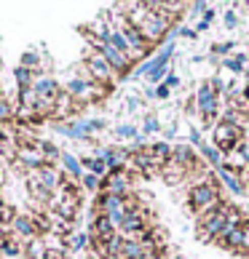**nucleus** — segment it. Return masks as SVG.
<instances>
[{"label": "nucleus", "mask_w": 249, "mask_h": 259, "mask_svg": "<svg viewBox=\"0 0 249 259\" xmlns=\"http://www.w3.org/2000/svg\"><path fill=\"white\" fill-rule=\"evenodd\" d=\"M220 203H225V200L220 195L217 177H212V174H206V179L196 182V185L188 190V206L196 217L206 214V211H215Z\"/></svg>", "instance_id": "f257e3e1"}, {"label": "nucleus", "mask_w": 249, "mask_h": 259, "mask_svg": "<svg viewBox=\"0 0 249 259\" xmlns=\"http://www.w3.org/2000/svg\"><path fill=\"white\" fill-rule=\"evenodd\" d=\"M228 211H231V203H220L215 211H206V214H201L196 217L198 219V230H196V235H198V241H206V243H215V238L223 233V227L228 222Z\"/></svg>", "instance_id": "f03ea898"}, {"label": "nucleus", "mask_w": 249, "mask_h": 259, "mask_svg": "<svg viewBox=\"0 0 249 259\" xmlns=\"http://www.w3.org/2000/svg\"><path fill=\"white\" fill-rule=\"evenodd\" d=\"M108 126V120L102 118H89V120H67V123H54V128L64 134L70 139H78V142H91L94 145V134L102 131Z\"/></svg>", "instance_id": "7ed1b4c3"}, {"label": "nucleus", "mask_w": 249, "mask_h": 259, "mask_svg": "<svg viewBox=\"0 0 249 259\" xmlns=\"http://www.w3.org/2000/svg\"><path fill=\"white\" fill-rule=\"evenodd\" d=\"M62 171L54 166V163H46L41 168H32L27 171V187H38V190H46V193L56 195L62 190Z\"/></svg>", "instance_id": "20e7f679"}, {"label": "nucleus", "mask_w": 249, "mask_h": 259, "mask_svg": "<svg viewBox=\"0 0 249 259\" xmlns=\"http://www.w3.org/2000/svg\"><path fill=\"white\" fill-rule=\"evenodd\" d=\"M83 72L89 75L94 83H102V85H110V80L116 78V70H113L108 64V59H104L102 54H97L94 49H89L83 56Z\"/></svg>", "instance_id": "39448f33"}, {"label": "nucleus", "mask_w": 249, "mask_h": 259, "mask_svg": "<svg viewBox=\"0 0 249 259\" xmlns=\"http://www.w3.org/2000/svg\"><path fill=\"white\" fill-rule=\"evenodd\" d=\"M196 107L204 118V126H212L217 120V112H220V94L212 89V83H201L198 91H196Z\"/></svg>", "instance_id": "423d86ee"}, {"label": "nucleus", "mask_w": 249, "mask_h": 259, "mask_svg": "<svg viewBox=\"0 0 249 259\" xmlns=\"http://www.w3.org/2000/svg\"><path fill=\"white\" fill-rule=\"evenodd\" d=\"M91 43V49L97 51V54H102L104 59H108V64L116 70V75L121 80H126V75L131 72V64H134V59L129 54H121L118 49H113L110 43H102V40H89Z\"/></svg>", "instance_id": "0eeeda50"}, {"label": "nucleus", "mask_w": 249, "mask_h": 259, "mask_svg": "<svg viewBox=\"0 0 249 259\" xmlns=\"http://www.w3.org/2000/svg\"><path fill=\"white\" fill-rule=\"evenodd\" d=\"M244 139V128H238V126H231V123H225V120H220L215 123V147L223 152V155H231V152H236L238 147V142Z\"/></svg>", "instance_id": "6e6552de"}, {"label": "nucleus", "mask_w": 249, "mask_h": 259, "mask_svg": "<svg viewBox=\"0 0 249 259\" xmlns=\"http://www.w3.org/2000/svg\"><path fill=\"white\" fill-rule=\"evenodd\" d=\"M11 235L16 238V241H32V238H38L41 235V230H38V225H35V217L32 214H16L14 217V222H11Z\"/></svg>", "instance_id": "1a4fd4ad"}, {"label": "nucleus", "mask_w": 249, "mask_h": 259, "mask_svg": "<svg viewBox=\"0 0 249 259\" xmlns=\"http://www.w3.org/2000/svg\"><path fill=\"white\" fill-rule=\"evenodd\" d=\"M97 155L104 158V163H108L110 174H118V171H126V163H129V150L123 147H99Z\"/></svg>", "instance_id": "9d476101"}, {"label": "nucleus", "mask_w": 249, "mask_h": 259, "mask_svg": "<svg viewBox=\"0 0 249 259\" xmlns=\"http://www.w3.org/2000/svg\"><path fill=\"white\" fill-rule=\"evenodd\" d=\"M129 185H131V174L129 171H118V174H110L108 179H102V193L126 198L129 195Z\"/></svg>", "instance_id": "9b49d317"}, {"label": "nucleus", "mask_w": 249, "mask_h": 259, "mask_svg": "<svg viewBox=\"0 0 249 259\" xmlns=\"http://www.w3.org/2000/svg\"><path fill=\"white\" fill-rule=\"evenodd\" d=\"M217 177H220V182L231 190L233 195H238V198H244V195H249V187H246V182L241 179V174H236V171H231L228 166H223V168H217Z\"/></svg>", "instance_id": "f8f14e48"}, {"label": "nucleus", "mask_w": 249, "mask_h": 259, "mask_svg": "<svg viewBox=\"0 0 249 259\" xmlns=\"http://www.w3.org/2000/svg\"><path fill=\"white\" fill-rule=\"evenodd\" d=\"M32 89L41 99H56L62 94V83L56 78H49V75H41V78H35Z\"/></svg>", "instance_id": "ddd939ff"}, {"label": "nucleus", "mask_w": 249, "mask_h": 259, "mask_svg": "<svg viewBox=\"0 0 249 259\" xmlns=\"http://www.w3.org/2000/svg\"><path fill=\"white\" fill-rule=\"evenodd\" d=\"M16 163H19V166H24L27 171H32V168L46 166V158L41 155V150H38L35 145H30V147H19V152H16Z\"/></svg>", "instance_id": "4468645a"}, {"label": "nucleus", "mask_w": 249, "mask_h": 259, "mask_svg": "<svg viewBox=\"0 0 249 259\" xmlns=\"http://www.w3.org/2000/svg\"><path fill=\"white\" fill-rule=\"evenodd\" d=\"M75 115V99L62 89V94L56 97V104H54V118L56 120H67V118H73Z\"/></svg>", "instance_id": "2eb2a0df"}, {"label": "nucleus", "mask_w": 249, "mask_h": 259, "mask_svg": "<svg viewBox=\"0 0 249 259\" xmlns=\"http://www.w3.org/2000/svg\"><path fill=\"white\" fill-rule=\"evenodd\" d=\"M198 150H201V160H204L209 168H215V171H217V168H223V166H225V155H223V152H220L215 145H206V142H201V147H198Z\"/></svg>", "instance_id": "dca6fc26"}, {"label": "nucleus", "mask_w": 249, "mask_h": 259, "mask_svg": "<svg viewBox=\"0 0 249 259\" xmlns=\"http://www.w3.org/2000/svg\"><path fill=\"white\" fill-rule=\"evenodd\" d=\"M161 177H164V182H169V185H180V182L188 179V171L180 166V163L174 160H166L164 168H161Z\"/></svg>", "instance_id": "f3484780"}, {"label": "nucleus", "mask_w": 249, "mask_h": 259, "mask_svg": "<svg viewBox=\"0 0 249 259\" xmlns=\"http://www.w3.org/2000/svg\"><path fill=\"white\" fill-rule=\"evenodd\" d=\"M81 163H83V168H89V174H94V177H99V179H108V177H110L108 163H104V158H99V155L81 158Z\"/></svg>", "instance_id": "a211bd4d"}, {"label": "nucleus", "mask_w": 249, "mask_h": 259, "mask_svg": "<svg viewBox=\"0 0 249 259\" xmlns=\"http://www.w3.org/2000/svg\"><path fill=\"white\" fill-rule=\"evenodd\" d=\"M24 256L27 259H46V256H49V246H46V241L41 235L24 243Z\"/></svg>", "instance_id": "6ab92c4d"}, {"label": "nucleus", "mask_w": 249, "mask_h": 259, "mask_svg": "<svg viewBox=\"0 0 249 259\" xmlns=\"http://www.w3.org/2000/svg\"><path fill=\"white\" fill-rule=\"evenodd\" d=\"M0 254L8 256V259H16V256H22V254H24V246L19 243L11 233H8L6 238H0Z\"/></svg>", "instance_id": "aec40b11"}, {"label": "nucleus", "mask_w": 249, "mask_h": 259, "mask_svg": "<svg viewBox=\"0 0 249 259\" xmlns=\"http://www.w3.org/2000/svg\"><path fill=\"white\" fill-rule=\"evenodd\" d=\"M59 163L64 166V171H67L73 179H83V163H81V158H75L73 152H62Z\"/></svg>", "instance_id": "412c9836"}, {"label": "nucleus", "mask_w": 249, "mask_h": 259, "mask_svg": "<svg viewBox=\"0 0 249 259\" xmlns=\"http://www.w3.org/2000/svg\"><path fill=\"white\" fill-rule=\"evenodd\" d=\"M64 241L70 246V251H89L91 248V235L89 233H70Z\"/></svg>", "instance_id": "4be33fe9"}, {"label": "nucleus", "mask_w": 249, "mask_h": 259, "mask_svg": "<svg viewBox=\"0 0 249 259\" xmlns=\"http://www.w3.org/2000/svg\"><path fill=\"white\" fill-rule=\"evenodd\" d=\"M35 147L41 150V155L46 158V163H54V160H59V158H62V150L56 147V145H51V142H46V139H38V142H35Z\"/></svg>", "instance_id": "5701e85b"}, {"label": "nucleus", "mask_w": 249, "mask_h": 259, "mask_svg": "<svg viewBox=\"0 0 249 259\" xmlns=\"http://www.w3.org/2000/svg\"><path fill=\"white\" fill-rule=\"evenodd\" d=\"M171 150H174V147H171L169 142H153V145L148 147V152H150V155L156 158L158 163H166V160L171 158Z\"/></svg>", "instance_id": "b1692460"}, {"label": "nucleus", "mask_w": 249, "mask_h": 259, "mask_svg": "<svg viewBox=\"0 0 249 259\" xmlns=\"http://www.w3.org/2000/svg\"><path fill=\"white\" fill-rule=\"evenodd\" d=\"M11 118L16 120V104L8 99L6 94H0V126H3V123H8Z\"/></svg>", "instance_id": "393cba45"}, {"label": "nucleus", "mask_w": 249, "mask_h": 259, "mask_svg": "<svg viewBox=\"0 0 249 259\" xmlns=\"http://www.w3.org/2000/svg\"><path fill=\"white\" fill-rule=\"evenodd\" d=\"M14 78H16V85H19V89H30V85L35 83V78H38V75H35L32 70H27V67H22V64H19L16 70H14Z\"/></svg>", "instance_id": "a878e982"}, {"label": "nucleus", "mask_w": 249, "mask_h": 259, "mask_svg": "<svg viewBox=\"0 0 249 259\" xmlns=\"http://www.w3.org/2000/svg\"><path fill=\"white\" fill-rule=\"evenodd\" d=\"M108 43L113 46V49H118L121 54H129V43H126V35H123V30H110Z\"/></svg>", "instance_id": "bb28decb"}, {"label": "nucleus", "mask_w": 249, "mask_h": 259, "mask_svg": "<svg viewBox=\"0 0 249 259\" xmlns=\"http://www.w3.org/2000/svg\"><path fill=\"white\" fill-rule=\"evenodd\" d=\"M246 59H249L246 54H236L233 59H225V62H223V67H225L228 72H241V70H244V62H246Z\"/></svg>", "instance_id": "cd10ccee"}, {"label": "nucleus", "mask_w": 249, "mask_h": 259, "mask_svg": "<svg viewBox=\"0 0 249 259\" xmlns=\"http://www.w3.org/2000/svg\"><path fill=\"white\" fill-rule=\"evenodd\" d=\"M81 185H83V190H89V193H99V190H102V179L86 171L83 179H81Z\"/></svg>", "instance_id": "c85d7f7f"}, {"label": "nucleus", "mask_w": 249, "mask_h": 259, "mask_svg": "<svg viewBox=\"0 0 249 259\" xmlns=\"http://www.w3.org/2000/svg\"><path fill=\"white\" fill-rule=\"evenodd\" d=\"M22 67H27V70H38V67H41V54L38 51H24L22 54Z\"/></svg>", "instance_id": "c756f323"}, {"label": "nucleus", "mask_w": 249, "mask_h": 259, "mask_svg": "<svg viewBox=\"0 0 249 259\" xmlns=\"http://www.w3.org/2000/svg\"><path fill=\"white\" fill-rule=\"evenodd\" d=\"M161 131V123H158V118H156V115H148V118H145V123H142V137H150V134H158Z\"/></svg>", "instance_id": "7c9ffc66"}, {"label": "nucleus", "mask_w": 249, "mask_h": 259, "mask_svg": "<svg viewBox=\"0 0 249 259\" xmlns=\"http://www.w3.org/2000/svg\"><path fill=\"white\" fill-rule=\"evenodd\" d=\"M116 137H118V139H137V137H139V128L131 126V123H123V126L116 128Z\"/></svg>", "instance_id": "2f4dec72"}, {"label": "nucleus", "mask_w": 249, "mask_h": 259, "mask_svg": "<svg viewBox=\"0 0 249 259\" xmlns=\"http://www.w3.org/2000/svg\"><path fill=\"white\" fill-rule=\"evenodd\" d=\"M14 206H8L6 203V200H3V203H0V225H3V227H11V222H14Z\"/></svg>", "instance_id": "473e14b6"}, {"label": "nucleus", "mask_w": 249, "mask_h": 259, "mask_svg": "<svg viewBox=\"0 0 249 259\" xmlns=\"http://www.w3.org/2000/svg\"><path fill=\"white\" fill-rule=\"evenodd\" d=\"M215 14H217L215 8H209V11H206L204 16H201V22H198V27H196V32H201V30H206V27H209V24L215 22Z\"/></svg>", "instance_id": "72a5a7b5"}, {"label": "nucleus", "mask_w": 249, "mask_h": 259, "mask_svg": "<svg viewBox=\"0 0 249 259\" xmlns=\"http://www.w3.org/2000/svg\"><path fill=\"white\" fill-rule=\"evenodd\" d=\"M233 51V43L228 40V43H215L212 46V54H231Z\"/></svg>", "instance_id": "f704fd0d"}, {"label": "nucleus", "mask_w": 249, "mask_h": 259, "mask_svg": "<svg viewBox=\"0 0 249 259\" xmlns=\"http://www.w3.org/2000/svg\"><path fill=\"white\" fill-rule=\"evenodd\" d=\"M223 22H225V27H228V30H233V27L238 24V16H236V11H228V14L223 16Z\"/></svg>", "instance_id": "c9c22d12"}, {"label": "nucleus", "mask_w": 249, "mask_h": 259, "mask_svg": "<svg viewBox=\"0 0 249 259\" xmlns=\"http://www.w3.org/2000/svg\"><path fill=\"white\" fill-rule=\"evenodd\" d=\"M164 85H169V89H177V85H180V75H177L174 70H171V72L166 75V80H164Z\"/></svg>", "instance_id": "e433bc0d"}, {"label": "nucleus", "mask_w": 249, "mask_h": 259, "mask_svg": "<svg viewBox=\"0 0 249 259\" xmlns=\"http://www.w3.org/2000/svg\"><path fill=\"white\" fill-rule=\"evenodd\" d=\"M169 94H171L169 85H164V83L156 85V99H169Z\"/></svg>", "instance_id": "4c0bfd02"}, {"label": "nucleus", "mask_w": 249, "mask_h": 259, "mask_svg": "<svg viewBox=\"0 0 249 259\" xmlns=\"http://www.w3.org/2000/svg\"><path fill=\"white\" fill-rule=\"evenodd\" d=\"M177 35H183V37H188V40H193V37H196L198 32H196V30H190V27H180Z\"/></svg>", "instance_id": "58836bf2"}, {"label": "nucleus", "mask_w": 249, "mask_h": 259, "mask_svg": "<svg viewBox=\"0 0 249 259\" xmlns=\"http://www.w3.org/2000/svg\"><path fill=\"white\" fill-rule=\"evenodd\" d=\"M190 142H193L196 147H201V131L198 128H190Z\"/></svg>", "instance_id": "ea45409f"}, {"label": "nucleus", "mask_w": 249, "mask_h": 259, "mask_svg": "<svg viewBox=\"0 0 249 259\" xmlns=\"http://www.w3.org/2000/svg\"><path fill=\"white\" fill-rule=\"evenodd\" d=\"M126 107L134 112V110H137L139 107V97H129V102H126Z\"/></svg>", "instance_id": "a19ab883"}, {"label": "nucleus", "mask_w": 249, "mask_h": 259, "mask_svg": "<svg viewBox=\"0 0 249 259\" xmlns=\"http://www.w3.org/2000/svg\"><path fill=\"white\" fill-rule=\"evenodd\" d=\"M174 134H177V123H169V128H166V139H169V137H174Z\"/></svg>", "instance_id": "79ce46f5"}, {"label": "nucleus", "mask_w": 249, "mask_h": 259, "mask_svg": "<svg viewBox=\"0 0 249 259\" xmlns=\"http://www.w3.org/2000/svg\"><path fill=\"white\" fill-rule=\"evenodd\" d=\"M104 259H121L118 254H104Z\"/></svg>", "instance_id": "37998d69"}, {"label": "nucleus", "mask_w": 249, "mask_h": 259, "mask_svg": "<svg viewBox=\"0 0 249 259\" xmlns=\"http://www.w3.org/2000/svg\"><path fill=\"white\" fill-rule=\"evenodd\" d=\"M0 203H3V187H0Z\"/></svg>", "instance_id": "c03bdc74"}, {"label": "nucleus", "mask_w": 249, "mask_h": 259, "mask_svg": "<svg viewBox=\"0 0 249 259\" xmlns=\"http://www.w3.org/2000/svg\"><path fill=\"white\" fill-rule=\"evenodd\" d=\"M246 97H249V89H246Z\"/></svg>", "instance_id": "a18cd8bd"}, {"label": "nucleus", "mask_w": 249, "mask_h": 259, "mask_svg": "<svg viewBox=\"0 0 249 259\" xmlns=\"http://www.w3.org/2000/svg\"><path fill=\"white\" fill-rule=\"evenodd\" d=\"M67 259H73V256H67Z\"/></svg>", "instance_id": "49530a36"}]
</instances>
